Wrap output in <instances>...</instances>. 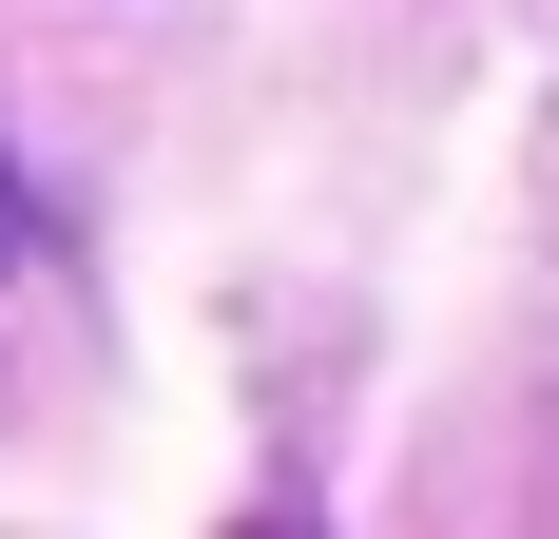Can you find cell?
Listing matches in <instances>:
<instances>
[{
	"instance_id": "cell-1",
	"label": "cell",
	"mask_w": 559,
	"mask_h": 539,
	"mask_svg": "<svg viewBox=\"0 0 559 539\" xmlns=\"http://www.w3.org/2000/svg\"><path fill=\"white\" fill-rule=\"evenodd\" d=\"M20 251H39V213H20V173H0V270H20Z\"/></svg>"
}]
</instances>
